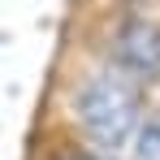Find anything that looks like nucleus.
<instances>
[{
    "label": "nucleus",
    "mask_w": 160,
    "mask_h": 160,
    "mask_svg": "<svg viewBox=\"0 0 160 160\" xmlns=\"http://www.w3.org/2000/svg\"><path fill=\"white\" fill-rule=\"evenodd\" d=\"M74 112H78V126L87 134V143L117 156V152L130 147L134 130H138V82H130L117 69L91 74L78 87Z\"/></svg>",
    "instance_id": "obj_1"
},
{
    "label": "nucleus",
    "mask_w": 160,
    "mask_h": 160,
    "mask_svg": "<svg viewBox=\"0 0 160 160\" xmlns=\"http://www.w3.org/2000/svg\"><path fill=\"white\" fill-rule=\"evenodd\" d=\"M112 69L130 82H156L160 78V22L130 18L117 43H112Z\"/></svg>",
    "instance_id": "obj_2"
},
{
    "label": "nucleus",
    "mask_w": 160,
    "mask_h": 160,
    "mask_svg": "<svg viewBox=\"0 0 160 160\" xmlns=\"http://www.w3.org/2000/svg\"><path fill=\"white\" fill-rule=\"evenodd\" d=\"M134 160H160V112L138 121V130H134Z\"/></svg>",
    "instance_id": "obj_3"
}]
</instances>
